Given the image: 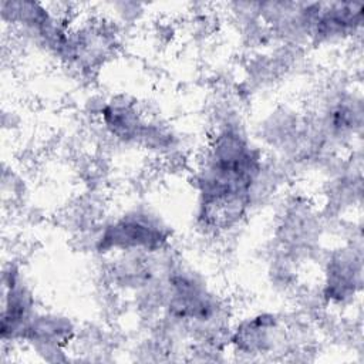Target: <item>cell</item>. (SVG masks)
<instances>
[{"mask_svg":"<svg viewBox=\"0 0 364 364\" xmlns=\"http://www.w3.org/2000/svg\"><path fill=\"white\" fill-rule=\"evenodd\" d=\"M101 240L104 245L115 247L154 249L161 246L165 237L152 223H145L141 218H127L108 228Z\"/></svg>","mask_w":364,"mask_h":364,"instance_id":"cell-1","label":"cell"}]
</instances>
